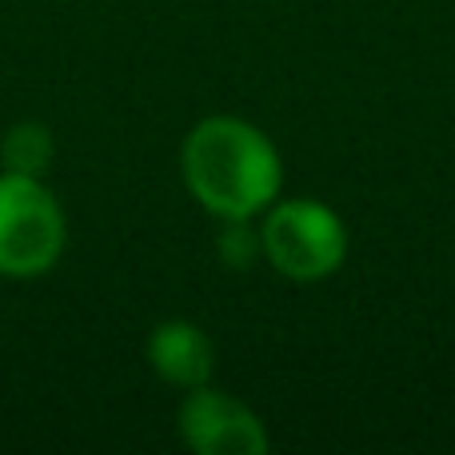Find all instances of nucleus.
Returning a JSON list of instances; mask_svg holds the SVG:
<instances>
[{
    "instance_id": "obj_2",
    "label": "nucleus",
    "mask_w": 455,
    "mask_h": 455,
    "mask_svg": "<svg viewBox=\"0 0 455 455\" xmlns=\"http://www.w3.org/2000/svg\"><path fill=\"white\" fill-rule=\"evenodd\" d=\"M259 256L296 283L328 280L347 256V228L320 200H275L259 224Z\"/></svg>"
},
{
    "instance_id": "obj_6",
    "label": "nucleus",
    "mask_w": 455,
    "mask_h": 455,
    "mask_svg": "<svg viewBox=\"0 0 455 455\" xmlns=\"http://www.w3.org/2000/svg\"><path fill=\"white\" fill-rule=\"evenodd\" d=\"M52 132H48L44 124H36V120H28V124H16L12 132L4 136V144H0V160H4L8 172H20V176H40L48 164H52Z\"/></svg>"
},
{
    "instance_id": "obj_5",
    "label": "nucleus",
    "mask_w": 455,
    "mask_h": 455,
    "mask_svg": "<svg viewBox=\"0 0 455 455\" xmlns=\"http://www.w3.org/2000/svg\"><path fill=\"white\" fill-rule=\"evenodd\" d=\"M148 363L164 384H176L188 392V387H200L212 379L216 352L204 328H196L192 320H164L148 336Z\"/></svg>"
},
{
    "instance_id": "obj_1",
    "label": "nucleus",
    "mask_w": 455,
    "mask_h": 455,
    "mask_svg": "<svg viewBox=\"0 0 455 455\" xmlns=\"http://www.w3.org/2000/svg\"><path fill=\"white\" fill-rule=\"evenodd\" d=\"M184 184L220 220H251L280 196L283 164L275 144L240 116H208L180 152Z\"/></svg>"
},
{
    "instance_id": "obj_4",
    "label": "nucleus",
    "mask_w": 455,
    "mask_h": 455,
    "mask_svg": "<svg viewBox=\"0 0 455 455\" xmlns=\"http://www.w3.org/2000/svg\"><path fill=\"white\" fill-rule=\"evenodd\" d=\"M180 435L200 455H259L267 451V432L259 416L235 395L200 384L188 387L180 403Z\"/></svg>"
},
{
    "instance_id": "obj_7",
    "label": "nucleus",
    "mask_w": 455,
    "mask_h": 455,
    "mask_svg": "<svg viewBox=\"0 0 455 455\" xmlns=\"http://www.w3.org/2000/svg\"><path fill=\"white\" fill-rule=\"evenodd\" d=\"M224 235H220V251L232 267H248L259 256V232H251L248 220H224Z\"/></svg>"
},
{
    "instance_id": "obj_3",
    "label": "nucleus",
    "mask_w": 455,
    "mask_h": 455,
    "mask_svg": "<svg viewBox=\"0 0 455 455\" xmlns=\"http://www.w3.org/2000/svg\"><path fill=\"white\" fill-rule=\"evenodd\" d=\"M64 251V212L40 176H0V275H40Z\"/></svg>"
}]
</instances>
